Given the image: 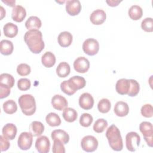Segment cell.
I'll return each mask as SVG.
<instances>
[{
  "label": "cell",
  "mask_w": 153,
  "mask_h": 153,
  "mask_svg": "<svg viewBox=\"0 0 153 153\" xmlns=\"http://www.w3.org/2000/svg\"><path fill=\"white\" fill-rule=\"evenodd\" d=\"M51 137L53 140H59L63 144H66L69 140V134L65 131L61 129L54 130L51 132Z\"/></svg>",
  "instance_id": "obj_22"
},
{
  "label": "cell",
  "mask_w": 153,
  "mask_h": 153,
  "mask_svg": "<svg viewBox=\"0 0 153 153\" xmlns=\"http://www.w3.org/2000/svg\"><path fill=\"white\" fill-rule=\"evenodd\" d=\"M1 53L2 54L8 56L13 53L14 46L11 41L7 39H3L1 41Z\"/></svg>",
  "instance_id": "obj_29"
},
{
  "label": "cell",
  "mask_w": 153,
  "mask_h": 153,
  "mask_svg": "<svg viewBox=\"0 0 153 153\" xmlns=\"http://www.w3.org/2000/svg\"><path fill=\"white\" fill-rule=\"evenodd\" d=\"M40 19L36 16H30L25 22V27L28 30H38L41 27Z\"/></svg>",
  "instance_id": "obj_19"
},
{
  "label": "cell",
  "mask_w": 153,
  "mask_h": 153,
  "mask_svg": "<svg viewBox=\"0 0 153 153\" xmlns=\"http://www.w3.org/2000/svg\"><path fill=\"white\" fill-rule=\"evenodd\" d=\"M129 80L130 82V87L127 94L131 97L136 96L139 92V90H140L139 84L137 82V81H136L134 79H130Z\"/></svg>",
  "instance_id": "obj_35"
},
{
  "label": "cell",
  "mask_w": 153,
  "mask_h": 153,
  "mask_svg": "<svg viewBox=\"0 0 153 153\" xmlns=\"http://www.w3.org/2000/svg\"><path fill=\"white\" fill-rule=\"evenodd\" d=\"M129 112V107L127 103L119 101L116 103L114 106V112L118 117H125Z\"/></svg>",
  "instance_id": "obj_20"
},
{
  "label": "cell",
  "mask_w": 153,
  "mask_h": 153,
  "mask_svg": "<svg viewBox=\"0 0 153 153\" xmlns=\"http://www.w3.org/2000/svg\"><path fill=\"white\" fill-rule=\"evenodd\" d=\"M106 2L109 6H111V7H116V6H117V5L121 2V1L111 0V1H106Z\"/></svg>",
  "instance_id": "obj_45"
},
{
  "label": "cell",
  "mask_w": 153,
  "mask_h": 153,
  "mask_svg": "<svg viewBox=\"0 0 153 153\" xmlns=\"http://www.w3.org/2000/svg\"><path fill=\"white\" fill-rule=\"evenodd\" d=\"M18 102L22 112L25 115L30 116L35 112L36 102L32 95L23 94L19 98Z\"/></svg>",
  "instance_id": "obj_3"
},
{
  "label": "cell",
  "mask_w": 153,
  "mask_h": 153,
  "mask_svg": "<svg viewBox=\"0 0 153 153\" xmlns=\"http://www.w3.org/2000/svg\"><path fill=\"white\" fill-rule=\"evenodd\" d=\"M3 109L6 114H13L17 111V106L14 100H8L3 103Z\"/></svg>",
  "instance_id": "obj_32"
},
{
  "label": "cell",
  "mask_w": 153,
  "mask_h": 153,
  "mask_svg": "<svg viewBox=\"0 0 153 153\" xmlns=\"http://www.w3.org/2000/svg\"><path fill=\"white\" fill-rule=\"evenodd\" d=\"M141 114L146 118H151L153 115V108L150 104L144 105L140 109Z\"/></svg>",
  "instance_id": "obj_41"
},
{
  "label": "cell",
  "mask_w": 153,
  "mask_h": 153,
  "mask_svg": "<svg viewBox=\"0 0 153 153\" xmlns=\"http://www.w3.org/2000/svg\"><path fill=\"white\" fill-rule=\"evenodd\" d=\"M46 123L51 127L59 126L61 124V120L59 116L54 112H50L45 117Z\"/></svg>",
  "instance_id": "obj_30"
},
{
  "label": "cell",
  "mask_w": 153,
  "mask_h": 153,
  "mask_svg": "<svg viewBox=\"0 0 153 153\" xmlns=\"http://www.w3.org/2000/svg\"><path fill=\"white\" fill-rule=\"evenodd\" d=\"M93 121V117L90 114L88 113H84L80 117L79 124L82 127H88L91 124Z\"/></svg>",
  "instance_id": "obj_36"
},
{
  "label": "cell",
  "mask_w": 153,
  "mask_h": 153,
  "mask_svg": "<svg viewBox=\"0 0 153 153\" xmlns=\"http://www.w3.org/2000/svg\"><path fill=\"white\" fill-rule=\"evenodd\" d=\"M142 29L147 32L153 31V21L151 17H146L143 19L141 23Z\"/></svg>",
  "instance_id": "obj_37"
},
{
  "label": "cell",
  "mask_w": 153,
  "mask_h": 153,
  "mask_svg": "<svg viewBox=\"0 0 153 153\" xmlns=\"http://www.w3.org/2000/svg\"><path fill=\"white\" fill-rule=\"evenodd\" d=\"M84 52L88 56L96 54L99 50V44L98 41L93 38H88L84 41L82 44Z\"/></svg>",
  "instance_id": "obj_7"
},
{
  "label": "cell",
  "mask_w": 153,
  "mask_h": 153,
  "mask_svg": "<svg viewBox=\"0 0 153 153\" xmlns=\"http://www.w3.org/2000/svg\"><path fill=\"white\" fill-rule=\"evenodd\" d=\"M108 126V122L103 118L97 119L93 125V130L96 133H100L105 131Z\"/></svg>",
  "instance_id": "obj_33"
},
{
  "label": "cell",
  "mask_w": 153,
  "mask_h": 153,
  "mask_svg": "<svg viewBox=\"0 0 153 153\" xmlns=\"http://www.w3.org/2000/svg\"><path fill=\"white\" fill-rule=\"evenodd\" d=\"M41 62L45 67L51 68L56 63V57L53 53L47 51L42 55Z\"/></svg>",
  "instance_id": "obj_25"
},
{
  "label": "cell",
  "mask_w": 153,
  "mask_h": 153,
  "mask_svg": "<svg viewBox=\"0 0 153 153\" xmlns=\"http://www.w3.org/2000/svg\"><path fill=\"white\" fill-rule=\"evenodd\" d=\"M52 151L54 153H65V149L63 143L59 140H53Z\"/></svg>",
  "instance_id": "obj_39"
},
{
  "label": "cell",
  "mask_w": 153,
  "mask_h": 153,
  "mask_svg": "<svg viewBox=\"0 0 153 153\" xmlns=\"http://www.w3.org/2000/svg\"><path fill=\"white\" fill-rule=\"evenodd\" d=\"M33 142V136L29 132H22L18 138V146L22 150H27L30 148Z\"/></svg>",
  "instance_id": "obj_8"
},
{
  "label": "cell",
  "mask_w": 153,
  "mask_h": 153,
  "mask_svg": "<svg viewBox=\"0 0 153 153\" xmlns=\"http://www.w3.org/2000/svg\"><path fill=\"white\" fill-rule=\"evenodd\" d=\"M51 105L57 110L62 111L68 106V101L62 95L56 94L51 99Z\"/></svg>",
  "instance_id": "obj_15"
},
{
  "label": "cell",
  "mask_w": 153,
  "mask_h": 153,
  "mask_svg": "<svg viewBox=\"0 0 153 153\" xmlns=\"http://www.w3.org/2000/svg\"><path fill=\"white\" fill-rule=\"evenodd\" d=\"M56 2H59V3H64L65 1H63V2H60V1H56Z\"/></svg>",
  "instance_id": "obj_48"
},
{
  "label": "cell",
  "mask_w": 153,
  "mask_h": 153,
  "mask_svg": "<svg viewBox=\"0 0 153 153\" xmlns=\"http://www.w3.org/2000/svg\"><path fill=\"white\" fill-rule=\"evenodd\" d=\"M106 137L108 139L110 147L115 151L123 149V143L120 131L114 124L111 125L106 130Z\"/></svg>",
  "instance_id": "obj_2"
},
{
  "label": "cell",
  "mask_w": 153,
  "mask_h": 153,
  "mask_svg": "<svg viewBox=\"0 0 153 153\" xmlns=\"http://www.w3.org/2000/svg\"><path fill=\"white\" fill-rule=\"evenodd\" d=\"M4 35L8 38H14L18 33V27L15 24L9 22L6 23L3 27Z\"/></svg>",
  "instance_id": "obj_24"
},
{
  "label": "cell",
  "mask_w": 153,
  "mask_h": 153,
  "mask_svg": "<svg viewBox=\"0 0 153 153\" xmlns=\"http://www.w3.org/2000/svg\"><path fill=\"white\" fill-rule=\"evenodd\" d=\"M140 142V137L136 132L130 131L126 134V145L128 151L131 152L136 151L139 146Z\"/></svg>",
  "instance_id": "obj_5"
},
{
  "label": "cell",
  "mask_w": 153,
  "mask_h": 153,
  "mask_svg": "<svg viewBox=\"0 0 153 153\" xmlns=\"http://www.w3.org/2000/svg\"><path fill=\"white\" fill-rule=\"evenodd\" d=\"M81 10V5L78 0H69L66 2V11L72 16L78 15Z\"/></svg>",
  "instance_id": "obj_11"
},
{
  "label": "cell",
  "mask_w": 153,
  "mask_h": 153,
  "mask_svg": "<svg viewBox=\"0 0 153 153\" xmlns=\"http://www.w3.org/2000/svg\"><path fill=\"white\" fill-rule=\"evenodd\" d=\"M17 127L12 123L5 124L2 130V136L8 140H13L17 134Z\"/></svg>",
  "instance_id": "obj_18"
},
{
  "label": "cell",
  "mask_w": 153,
  "mask_h": 153,
  "mask_svg": "<svg viewBox=\"0 0 153 153\" xmlns=\"http://www.w3.org/2000/svg\"><path fill=\"white\" fill-rule=\"evenodd\" d=\"M30 81L27 78H21L17 82V87L21 91H26L30 88Z\"/></svg>",
  "instance_id": "obj_40"
},
{
  "label": "cell",
  "mask_w": 153,
  "mask_h": 153,
  "mask_svg": "<svg viewBox=\"0 0 153 153\" xmlns=\"http://www.w3.org/2000/svg\"><path fill=\"white\" fill-rule=\"evenodd\" d=\"M82 149L87 152H94L98 146V141L97 139L90 135L84 136L81 142Z\"/></svg>",
  "instance_id": "obj_6"
},
{
  "label": "cell",
  "mask_w": 153,
  "mask_h": 153,
  "mask_svg": "<svg viewBox=\"0 0 153 153\" xmlns=\"http://www.w3.org/2000/svg\"><path fill=\"white\" fill-rule=\"evenodd\" d=\"M74 69L79 73H85L90 68V62L84 57H79L74 62Z\"/></svg>",
  "instance_id": "obj_10"
},
{
  "label": "cell",
  "mask_w": 153,
  "mask_h": 153,
  "mask_svg": "<svg viewBox=\"0 0 153 153\" xmlns=\"http://www.w3.org/2000/svg\"><path fill=\"white\" fill-rule=\"evenodd\" d=\"M29 132L33 136L36 137L42 134L44 131V126L39 121H34L29 125Z\"/></svg>",
  "instance_id": "obj_23"
},
{
  "label": "cell",
  "mask_w": 153,
  "mask_h": 153,
  "mask_svg": "<svg viewBox=\"0 0 153 153\" xmlns=\"http://www.w3.org/2000/svg\"><path fill=\"white\" fill-rule=\"evenodd\" d=\"M30 67L26 63H21L17 66V72L20 76H26L30 73Z\"/></svg>",
  "instance_id": "obj_38"
},
{
  "label": "cell",
  "mask_w": 153,
  "mask_h": 153,
  "mask_svg": "<svg viewBox=\"0 0 153 153\" xmlns=\"http://www.w3.org/2000/svg\"><path fill=\"white\" fill-rule=\"evenodd\" d=\"M35 148L39 153H47L50 151V142L45 136L38 137L35 142Z\"/></svg>",
  "instance_id": "obj_9"
},
{
  "label": "cell",
  "mask_w": 153,
  "mask_h": 153,
  "mask_svg": "<svg viewBox=\"0 0 153 153\" xmlns=\"http://www.w3.org/2000/svg\"><path fill=\"white\" fill-rule=\"evenodd\" d=\"M79 105L83 109L89 110L94 105V99L90 93H84L79 98Z\"/></svg>",
  "instance_id": "obj_12"
},
{
  "label": "cell",
  "mask_w": 153,
  "mask_h": 153,
  "mask_svg": "<svg viewBox=\"0 0 153 153\" xmlns=\"http://www.w3.org/2000/svg\"><path fill=\"white\" fill-rule=\"evenodd\" d=\"M2 2L5 3V4H7L8 6H10V7H14V5H15V3H16V1H14V0H2Z\"/></svg>",
  "instance_id": "obj_46"
},
{
  "label": "cell",
  "mask_w": 153,
  "mask_h": 153,
  "mask_svg": "<svg viewBox=\"0 0 153 153\" xmlns=\"http://www.w3.org/2000/svg\"><path fill=\"white\" fill-rule=\"evenodd\" d=\"M111 103L108 99H101L97 104V109L99 111L103 114L108 113L111 109Z\"/></svg>",
  "instance_id": "obj_34"
},
{
  "label": "cell",
  "mask_w": 153,
  "mask_h": 153,
  "mask_svg": "<svg viewBox=\"0 0 153 153\" xmlns=\"http://www.w3.org/2000/svg\"><path fill=\"white\" fill-rule=\"evenodd\" d=\"M10 88L7 86L0 84V99L7 97L10 94Z\"/></svg>",
  "instance_id": "obj_44"
},
{
  "label": "cell",
  "mask_w": 153,
  "mask_h": 153,
  "mask_svg": "<svg viewBox=\"0 0 153 153\" xmlns=\"http://www.w3.org/2000/svg\"><path fill=\"white\" fill-rule=\"evenodd\" d=\"M130 87V80L125 78H122L118 80L115 85V89L117 92L121 95L127 94L129 91Z\"/></svg>",
  "instance_id": "obj_17"
},
{
  "label": "cell",
  "mask_w": 153,
  "mask_h": 153,
  "mask_svg": "<svg viewBox=\"0 0 153 153\" xmlns=\"http://www.w3.org/2000/svg\"><path fill=\"white\" fill-rule=\"evenodd\" d=\"M68 83L73 91L76 92L78 90L81 89L85 86V79L80 76H74L68 80Z\"/></svg>",
  "instance_id": "obj_13"
},
{
  "label": "cell",
  "mask_w": 153,
  "mask_h": 153,
  "mask_svg": "<svg viewBox=\"0 0 153 153\" xmlns=\"http://www.w3.org/2000/svg\"><path fill=\"white\" fill-rule=\"evenodd\" d=\"M24 40L33 53H39L44 48L45 44L42 39V34L39 30L27 31L24 35Z\"/></svg>",
  "instance_id": "obj_1"
},
{
  "label": "cell",
  "mask_w": 153,
  "mask_h": 153,
  "mask_svg": "<svg viewBox=\"0 0 153 153\" xmlns=\"http://www.w3.org/2000/svg\"><path fill=\"white\" fill-rule=\"evenodd\" d=\"M60 88L63 93L69 96H71L75 93L74 91L72 90V88L68 84V81H63L60 84Z\"/></svg>",
  "instance_id": "obj_42"
},
{
  "label": "cell",
  "mask_w": 153,
  "mask_h": 153,
  "mask_svg": "<svg viewBox=\"0 0 153 153\" xmlns=\"http://www.w3.org/2000/svg\"><path fill=\"white\" fill-rule=\"evenodd\" d=\"M106 18L105 12L100 9H97L93 11L90 16L91 22L95 25H100L104 23Z\"/></svg>",
  "instance_id": "obj_14"
},
{
  "label": "cell",
  "mask_w": 153,
  "mask_h": 153,
  "mask_svg": "<svg viewBox=\"0 0 153 153\" xmlns=\"http://www.w3.org/2000/svg\"><path fill=\"white\" fill-rule=\"evenodd\" d=\"M62 116L66 121L68 123H72L76 120L78 114L74 109L67 107L63 109Z\"/></svg>",
  "instance_id": "obj_27"
},
{
  "label": "cell",
  "mask_w": 153,
  "mask_h": 153,
  "mask_svg": "<svg viewBox=\"0 0 153 153\" xmlns=\"http://www.w3.org/2000/svg\"><path fill=\"white\" fill-rule=\"evenodd\" d=\"M0 12H1V20H2L3 17L5 16V10L4 9V8L2 6H1Z\"/></svg>",
  "instance_id": "obj_47"
},
{
  "label": "cell",
  "mask_w": 153,
  "mask_h": 153,
  "mask_svg": "<svg viewBox=\"0 0 153 153\" xmlns=\"http://www.w3.org/2000/svg\"><path fill=\"white\" fill-rule=\"evenodd\" d=\"M26 11L24 7L20 5H16L12 10L11 17L16 22H22L26 17Z\"/></svg>",
  "instance_id": "obj_16"
},
{
  "label": "cell",
  "mask_w": 153,
  "mask_h": 153,
  "mask_svg": "<svg viewBox=\"0 0 153 153\" xmlns=\"http://www.w3.org/2000/svg\"><path fill=\"white\" fill-rule=\"evenodd\" d=\"M128 14L131 19L133 20H137L142 17L143 10L140 6L134 5L129 8Z\"/></svg>",
  "instance_id": "obj_28"
},
{
  "label": "cell",
  "mask_w": 153,
  "mask_h": 153,
  "mask_svg": "<svg viewBox=\"0 0 153 153\" xmlns=\"http://www.w3.org/2000/svg\"><path fill=\"white\" fill-rule=\"evenodd\" d=\"M7 138L4 137L2 135L0 136V142H1V151H5L10 148V143L8 142Z\"/></svg>",
  "instance_id": "obj_43"
},
{
  "label": "cell",
  "mask_w": 153,
  "mask_h": 153,
  "mask_svg": "<svg viewBox=\"0 0 153 153\" xmlns=\"http://www.w3.org/2000/svg\"><path fill=\"white\" fill-rule=\"evenodd\" d=\"M72 35L70 32L68 31L62 32L58 36V43L62 47H68L71 45L72 42Z\"/></svg>",
  "instance_id": "obj_21"
},
{
  "label": "cell",
  "mask_w": 153,
  "mask_h": 153,
  "mask_svg": "<svg viewBox=\"0 0 153 153\" xmlns=\"http://www.w3.org/2000/svg\"><path fill=\"white\" fill-rule=\"evenodd\" d=\"M0 84L12 88L14 85V78L9 74H2L0 75Z\"/></svg>",
  "instance_id": "obj_31"
},
{
  "label": "cell",
  "mask_w": 153,
  "mask_h": 153,
  "mask_svg": "<svg viewBox=\"0 0 153 153\" xmlns=\"http://www.w3.org/2000/svg\"><path fill=\"white\" fill-rule=\"evenodd\" d=\"M139 130L142 133L147 145L152 147L153 145V126L148 121H143L140 124Z\"/></svg>",
  "instance_id": "obj_4"
},
{
  "label": "cell",
  "mask_w": 153,
  "mask_h": 153,
  "mask_svg": "<svg viewBox=\"0 0 153 153\" xmlns=\"http://www.w3.org/2000/svg\"><path fill=\"white\" fill-rule=\"evenodd\" d=\"M71 72L69 65L65 62H61L56 68V73L60 78H65L68 76Z\"/></svg>",
  "instance_id": "obj_26"
}]
</instances>
